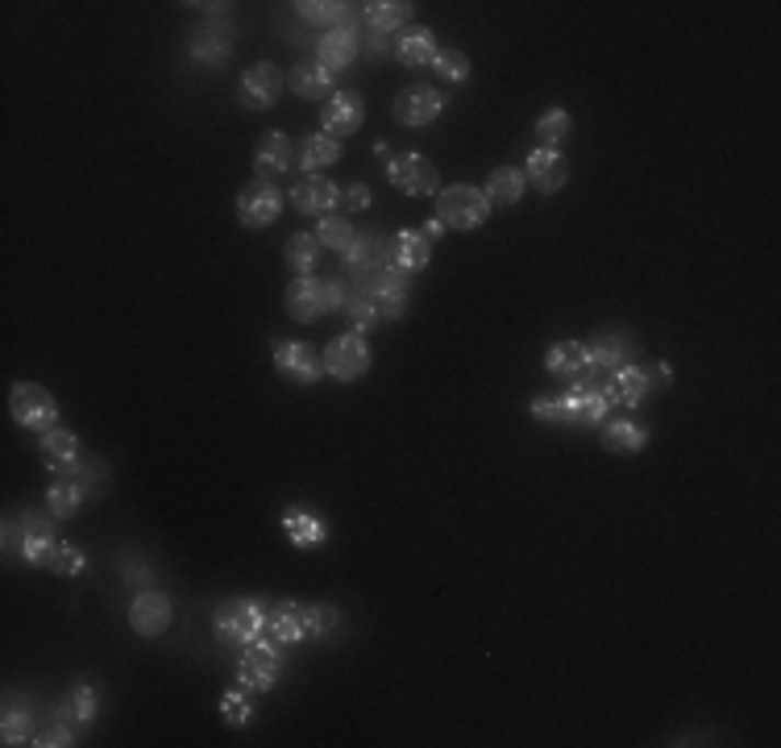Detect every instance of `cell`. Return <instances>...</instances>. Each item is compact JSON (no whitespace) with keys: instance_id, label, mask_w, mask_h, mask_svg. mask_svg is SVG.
Segmentation results:
<instances>
[{"instance_id":"cell-1","label":"cell","mask_w":781,"mask_h":748,"mask_svg":"<svg viewBox=\"0 0 781 748\" xmlns=\"http://www.w3.org/2000/svg\"><path fill=\"white\" fill-rule=\"evenodd\" d=\"M267 603L262 599H250V594H237V599H225L220 608L213 611V636L229 649H246L250 641L267 636Z\"/></svg>"},{"instance_id":"cell-2","label":"cell","mask_w":781,"mask_h":748,"mask_svg":"<svg viewBox=\"0 0 781 748\" xmlns=\"http://www.w3.org/2000/svg\"><path fill=\"white\" fill-rule=\"evenodd\" d=\"M487 217H490V200L483 196V188L453 183V188H441V192H437V220H441L445 229L469 234V229L487 225Z\"/></svg>"},{"instance_id":"cell-3","label":"cell","mask_w":781,"mask_h":748,"mask_svg":"<svg viewBox=\"0 0 781 748\" xmlns=\"http://www.w3.org/2000/svg\"><path fill=\"white\" fill-rule=\"evenodd\" d=\"M283 645H274L267 636H258L250 641L241 657H237V687L250 690V694H267V690L279 687V678H283Z\"/></svg>"},{"instance_id":"cell-4","label":"cell","mask_w":781,"mask_h":748,"mask_svg":"<svg viewBox=\"0 0 781 748\" xmlns=\"http://www.w3.org/2000/svg\"><path fill=\"white\" fill-rule=\"evenodd\" d=\"M9 412L18 420V429L25 433H50V429H59V404H55V395L46 392L42 383H13V392H9Z\"/></svg>"},{"instance_id":"cell-5","label":"cell","mask_w":781,"mask_h":748,"mask_svg":"<svg viewBox=\"0 0 781 748\" xmlns=\"http://www.w3.org/2000/svg\"><path fill=\"white\" fill-rule=\"evenodd\" d=\"M607 412H611V399H607L603 383L595 378H569V387L562 392V424H574V429H595L603 424Z\"/></svg>"},{"instance_id":"cell-6","label":"cell","mask_w":781,"mask_h":748,"mask_svg":"<svg viewBox=\"0 0 781 748\" xmlns=\"http://www.w3.org/2000/svg\"><path fill=\"white\" fill-rule=\"evenodd\" d=\"M283 88H287V71L279 63H250L237 79V104L250 113H267L279 104Z\"/></svg>"},{"instance_id":"cell-7","label":"cell","mask_w":781,"mask_h":748,"mask_svg":"<svg viewBox=\"0 0 781 748\" xmlns=\"http://www.w3.org/2000/svg\"><path fill=\"white\" fill-rule=\"evenodd\" d=\"M283 204H287V196L279 192L274 179H250L237 192V220L246 229H271L274 220L283 217Z\"/></svg>"},{"instance_id":"cell-8","label":"cell","mask_w":781,"mask_h":748,"mask_svg":"<svg viewBox=\"0 0 781 748\" xmlns=\"http://www.w3.org/2000/svg\"><path fill=\"white\" fill-rule=\"evenodd\" d=\"M371 345H366V333H341L329 341V350H325V358H320V366H325V374L329 378H337V383H358L362 374L371 371Z\"/></svg>"},{"instance_id":"cell-9","label":"cell","mask_w":781,"mask_h":748,"mask_svg":"<svg viewBox=\"0 0 781 748\" xmlns=\"http://www.w3.org/2000/svg\"><path fill=\"white\" fill-rule=\"evenodd\" d=\"M4 536H9V541H18V553L25 557V566H50L55 549L63 545L59 536H55V524H50L46 515H34V512L21 515L18 532H13V524H9Z\"/></svg>"},{"instance_id":"cell-10","label":"cell","mask_w":781,"mask_h":748,"mask_svg":"<svg viewBox=\"0 0 781 748\" xmlns=\"http://www.w3.org/2000/svg\"><path fill=\"white\" fill-rule=\"evenodd\" d=\"M387 179L395 192L404 196H437L441 192V175L425 155H390Z\"/></svg>"},{"instance_id":"cell-11","label":"cell","mask_w":781,"mask_h":748,"mask_svg":"<svg viewBox=\"0 0 781 748\" xmlns=\"http://www.w3.org/2000/svg\"><path fill=\"white\" fill-rule=\"evenodd\" d=\"M445 113V97L429 88V83H408V88H399V97L390 104V117L399 121V125H408V129H425L432 121Z\"/></svg>"},{"instance_id":"cell-12","label":"cell","mask_w":781,"mask_h":748,"mask_svg":"<svg viewBox=\"0 0 781 748\" xmlns=\"http://www.w3.org/2000/svg\"><path fill=\"white\" fill-rule=\"evenodd\" d=\"M636 354H641V341L632 333H624V329H599V333L590 337V345H586V366L611 374L620 371V366H627V362H636Z\"/></svg>"},{"instance_id":"cell-13","label":"cell","mask_w":781,"mask_h":748,"mask_svg":"<svg viewBox=\"0 0 781 748\" xmlns=\"http://www.w3.org/2000/svg\"><path fill=\"white\" fill-rule=\"evenodd\" d=\"M362 121H366V100L358 97V92H332L325 100V109H320V134H329V138H350L362 129Z\"/></svg>"},{"instance_id":"cell-14","label":"cell","mask_w":781,"mask_h":748,"mask_svg":"<svg viewBox=\"0 0 781 748\" xmlns=\"http://www.w3.org/2000/svg\"><path fill=\"white\" fill-rule=\"evenodd\" d=\"M274 371L283 374L295 387H313L316 378L325 374L320 354L304 341H274Z\"/></svg>"},{"instance_id":"cell-15","label":"cell","mask_w":781,"mask_h":748,"mask_svg":"<svg viewBox=\"0 0 781 748\" xmlns=\"http://www.w3.org/2000/svg\"><path fill=\"white\" fill-rule=\"evenodd\" d=\"M171 620H176V608H171V599H167L162 591L134 594V603H129V628H134L137 636L158 641V636H167Z\"/></svg>"},{"instance_id":"cell-16","label":"cell","mask_w":781,"mask_h":748,"mask_svg":"<svg viewBox=\"0 0 781 748\" xmlns=\"http://www.w3.org/2000/svg\"><path fill=\"white\" fill-rule=\"evenodd\" d=\"M362 296L371 299L383 316L399 320V316L408 313V275H404L399 267H383V271H374L371 275V283H366Z\"/></svg>"},{"instance_id":"cell-17","label":"cell","mask_w":781,"mask_h":748,"mask_svg":"<svg viewBox=\"0 0 781 748\" xmlns=\"http://www.w3.org/2000/svg\"><path fill=\"white\" fill-rule=\"evenodd\" d=\"M292 208L304 217H329L332 208H341V188L329 175H304L292 188Z\"/></svg>"},{"instance_id":"cell-18","label":"cell","mask_w":781,"mask_h":748,"mask_svg":"<svg viewBox=\"0 0 781 748\" xmlns=\"http://www.w3.org/2000/svg\"><path fill=\"white\" fill-rule=\"evenodd\" d=\"M524 179L532 192H541V196H553V192H562L569 179V162L562 150H545V146H536L524 162Z\"/></svg>"},{"instance_id":"cell-19","label":"cell","mask_w":781,"mask_h":748,"mask_svg":"<svg viewBox=\"0 0 781 748\" xmlns=\"http://www.w3.org/2000/svg\"><path fill=\"white\" fill-rule=\"evenodd\" d=\"M292 162H299L295 155L292 138L283 134V129H267L254 146V171L258 179H274V175H287L292 171Z\"/></svg>"},{"instance_id":"cell-20","label":"cell","mask_w":781,"mask_h":748,"mask_svg":"<svg viewBox=\"0 0 781 748\" xmlns=\"http://www.w3.org/2000/svg\"><path fill=\"white\" fill-rule=\"evenodd\" d=\"M358 50H362L358 30L346 21V25H337V30H325V34H320V42H316V63L337 76V71H346V67L358 59Z\"/></svg>"},{"instance_id":"cell-21","label":"cell","mask_w":781,"mask_h":748,"mask_svg":"<svg viewBox=\"0 0 781 748\" xmlns=\"http://www.w3.org/2000/svg\"><path fill=\"white\" fill-rule=\"evenodd\" d=\"M267 636L274 645L292 649V645H304L308 641V603H274L271 615H267Z\"/></svg>"},{"instance_id":"cell-22","label":"cell","mask_w":781,"mask_h":748,"mask_svg":"<svg viewBox=\"0 0 781 748\" xmlns=\"http://www.w3.org/2000/svg\"><path fill=\"white\" fill-rule=\"evenodd\" d=\"M38 457L59 474V478H76L79 474V437L71 429H50L38 437Z\"/></svg>"},{"instance_id":"cell-23","label":"cell","mask_w":781,"mask_h":748,"mask_svg":"<svg viewBox=\"0 0 781 748\" xmlns=\"http://www.w3.org/2000/svg\"><path fill=\"white\" fill-rule=\"evenodd\" d=\"M283 304H287V316L299 320V325H316L325 316V283L313 275H299L287 283L283 292Z\"/></svg>"},{"instance_id":"cell-24","label":"cell","mask_w":781,"mask_h":748,"mask_svg":"<svg viewBox=\"0 0 781 748\" xmlns=\"http://www.w3.org/2000/svg\"><path fill=\"white\" fill-rule=\"evenodd\" d=\"M648 387H653V383H648L645 366H636V362H627V366H620V371H611L603 383L611 408H624V412L641 408V399L648 395Z\"/></svg>"},{"instance_id":"cell-25","label":"cell","mask_w":781,"mask_h":748,"mask_svg":"<svg viewBox=\"0 0 781 748\" xmlns=\"http://www.w3.org/2000/svg\"><path fill=\"white\" fill-rule=\"evenodd\" d=\"M390 262L404 271V275H416V271H429L432 262V241L420 229H399L390 237Z\"/></svg>"},{"instance_id":"cell-26","label":"cell","mask_w":781,"mask_h":748,"mask_svg":"<svg viewBox=\"0 0 781 748\" xmlns=\"http://www.w3.org/2000/svg\"><path fill=\"white\" fill-rule=\"evenodd\" d=\"M332 83H337V76H332V71H325V67H320L316 59L295 63L292 71H287V88H292L299 100H329L332 92H337Z\"/></svg>"},{"instance_id":"cell-27","label":"cell","mask_w":781,"mask_h":748,"mask_svg":"<svg viewBox=\"0 0 781 748\" xmlns=\"http://www.w3.org/2000/svg\"><path fill=\"white\" fill-rule=\"evenodd\" d=\"M545 371L557 374V378H582L590 366H586V345L578 337H562V341H553L545 354Z\"/></svg>"},{"instance_id":"cell-28","label":"cell","mask_w":781,"mask_h":748,"mask_svg":"<svg viewBox=\"0 0 781 748\" xmlns=\"http://www.w3.org/2000/svg\"><path fill=\"white\" fill-rule=\"evenodd\" d=\"M441 55L437 46V34L429 25H416V30H404V38L395 42V59L404 67H432V59Z\"/></svg>"},{"instance_id":"cell-29","label":"cell","mask_w":781,"mask_h":748,"mask_svg":"<svg viewBox=\"0 0 781 748\" xmlns=\"http://www.w3.org/2000/svg\"><path fill=\"white\" fill-rule=\"evenodd\" d=\"M524 188H528V179L520 167H499V171H490L483 196L490 200V208H511V204L524 200Z\"/></svg>"},{"instance_id":"cell-30","label":"cell","mask_w":781,"mask_h":748,"mask_svg":"<svg viewBox=\"0 0 781 748\" xmlns=\"http://www.w3.org/2000/svg\"><path fill=\"white\" fill-rule=\"evenodd\" d=\"M97 711H100V690L88 687V682H76V687L59 699L55 715L67 719V724H92V719H97Z\"/></svg>"},{"instance_id":"cell-31","label":"cell","mask_w":781,"mask_h":748,"mask_svg":"<svg viewBox=\"0 0 781 748\" xmlns=\"http://www.w3.org/2000/svg\"><path fill=\"white\" fill-rule=\"evenodd\" d=\"M648 445V429L641 420H607L603 424V450L607 453H641Z\"/></svg>"},{"instance_id":"cell-32","label":"cell","mask_w":781,"mask_h":748,"mask_svg":"<svg viewBox=\"0 0 781 748\" xmlns=\"http://www.w3.org/2000/svg\"><path fill=\"white\" fill-rule=\"evenodd\" d=\"M341 141L329 138V134H313V138H304V146H299V171L304 175H320L325 167H332V162H341Z\"/></svg>"},{"instance_id":"cell-33","label":"cell","mask_w":781,"mask_h":748,"mask_svg":"<svg viewBox=\"0 0 781 748\" xmlns=\"http://www.w3.org/2000/svg\"><path fill=\"white\" fill-rule=\"evenodd\" d=\"M366 9V21H371L374 34H395L411 21V4L408 0H371L362 4Z\"/></svg>"},{"instance_id":"cell-34","label":"cell","mask_w":781,"mask_h":748,"mask_svg":"<svg viewBox=\"0 0 781 748\" xmlns=\"http://www.w3.org/2000/svg\"><path fill=\"white\" fill-rule=\"evenodd\" d=\"M83 483H76V478H55L50 487H46V508H50V515H59V520H76L79 508H83Z\"/></svg>"},{"instance_id":"cell-35","label":"cell","mask_w":781,"mask_h":748,"mask_svg":"<svg viewBox=\"0 0 781 748\" xmlns=\"http://www.w3.org/2000/svg\"><path fill=\"white\" fill-rule=\"evenodd\" d=\"M188 55H192V63H200V67H225L229 55H234V46L225 42V34H216V30H200V34H192V42H188Z\"/></svg>"},{"instance_id":"cell-36","label":"cell","mask_w":781,"mask_h":748,"mask_svg":"<svg viewBox=\"0 0 781 748\" xmlns=\"http://www.w3.org/2000/svg\"><path fill=\"white\" fill-rule=\"evenodd\" d=\"M283 532L292 536L295 549H316V545H325L329 541V529L308 512H287L283 515Z\"/></svg>"},{"instance_id":"cell-37","label":"cell","mask_w":781,"mask_h":748,"mask_svg":"<svg viewBox=\"0 0 781 748\" xmlns=\"http://www.w3.org/2000/svg\"><path fill=\"white\" fill-rule=\"evenodd\" d=\"M283 262L292 267V275H313L316 262H320V241L316 234H292L283 246Z\"/></svg>"},{"instance_id":"cell-38","label":"cell","mask_w":781,"mask_h":748,"mask_svg":"<svg viewBox=\"0 0 781 748\" xmlns=\"http://www.w3.org/2000/svg\"><path fill=\"white\" fill-rule=\"evenodd\" d=\"M316 241H320V250H332V254H350L353 241H358V234H353V225L346 217L329 213V217L316 220Z\"/></svg>"},{"instance_id":"cell-39","label":"cell","mask_w":781,"mask_h":748,"mask_svg":"<svg viewBox=\"0 0 781 748\" xmlns=\"http://www.w3.org/2000/svg\"><path fill=\"white\" fill-rule=\"evenodd\" d=\"M0 745H34V715H30V707H13V703L4 707V715H0Z\"/></svg>"},{"instance_id":"cell-40","label":"cell","mask_w":781,"mask_h":748,"mask_svg":"<svg viewBox=\"0 0 781 748\" xmlns=\"http://www.w3.org/2000/svg\"><path fill=\"white\" fill-rule=\"evenodd\" d=\"M295 13L304 21H313V25L337 30V25H346V18H350V4H341V0H299Z\"/></svg>"},{"instance_id":"cell-41","label":"cell","mask_w":781,"mask_h":748,"mask_svg":"<svg viewBox=\"0 0 781 748\" xmlns=\"http://www.w3.org/2000/svg\"><path fill=\"white\" fill-rule=\"evenodd\" d=\"M569 129H574L569 109H548V113H541V121H536V141H541L545 150H557V146L569 138Z\"/></svg>"},{"instance_id":"cell-42","label":"cell","mask_w":781,"mask_h":748,"mask_svg":"<svg viewBox=\"0 0 781 748\" xmlns=\"http://www.w3.org/2000/svg\"><path fill=\"white\" fill-rule=\"evenodd\" d=\"M220 719L229 724V728H246L250 719H254V703H250V690H225L220 694Z\"/></svg>"},{"instance_id":"cell-43","label":"cell","mask_w":781,"mask_h":748,"mask_svg":"<svg viewBox=\"0 0 781 748\" xmlns=\"http://www.w3.org/2000/svg\"><path fill=\"white\" fill-rule=\"evenodd\" d=\"M432 71L445 79V83H466L469 79V55L466 50H457V46H450V50H441V55L432 59Z\"/></svg>"},{"instance_id":"cell-44","label":"cell","mask_w":781,"mask_h":748,"mask_svg":"<svg viewBox=\"0 0 781 748\" xmlns=\"http://www.w3.org/2000/svg\"><path fill=\"white\" fill-rule=\"evenodd\" d=\"M83 566H88V553L79 549V545H71V541H63L59 549H55V557H50V566H46V570L63 574V578H76V574H83Z\"/></svg>"},{"instance_id":"cell-45","label":"cell","mask_w":781,"mask_h":748,"mask_svg":"<svg viewBox=\"0 0 781 748\" xmlns=\"http://www.w3.org/2000/svg\"><path fill=\"white\" fill-rule=\"evenodd\" d=\"M337 624H341V611L332 608V603H308V641L329 636Z\"/></svg>"},{"instance_id":"cell-46","label":"cell","mask_w":781,"mask_h":748,"mask_svg":"<svg viewBox=\"0 0 781 748\" xmlns=\"http://www.w3.org/2000/svg\"><path fill=\"white\" fill-rule=\"evenodd\" d=\"M346 316H350V325H353V333H366V329H374L378 325V308H374L371 299L366 296H353L350 304H346Z\"/></svg>"},{"instance_id":"cell-47","label":"cell","mask_w":781,"mask_h":748,"mask_svg":"<svg viewBox=\"0 0 781 748\" xmlns=\"http://www.w3.org/2000/svg\"><path fill=\"white\" fill-rule=\"evenodd\" d=\"M528 416L541 420V424H562V392L536 395V399L528 404Z\"/></svg>"},{"instance_id":"cell-48","label":"cell","mask_w":781,"mask_h":748,"mask_svg":"<svg viewBox=\"0 0 781 748\" xmlns=\"http://www.w3.org/2000/svg\"><path fill=\"white\" fill-rule=\"evenodd\" d=\"M371 188L366 183H350V188H341V208H350V213H366L371 208Z\"/></svg>"},{"instance_id":"cell-49","label":"cell","mask_w":781,"mask_h":748,"mask_svg":"<svg viewBox=\"0 0 781 748\" xmlns=\"http://www.w3.org/2000/svg\"><path fill=\"white\" fill-rule=\"evenodd\" d=\"M71 745H76V736H71L67 724H55V728H46L34 736V748H71Z\"/></svg>"},{"instance_id":"cell-50","label":"cell","mask_w":781,"mask_h":748,"mask_svg":"<svg viewBox=\"0 0 781 748\" xmlns=\"http://www.w3.org/2000/svg\"><path fill=\"white\" fill-rule=\"evenodd\" d=\"M346 304H350V296H346V283H341V279H329V283H325V316L346 313Z\"/></svg>"},{"instance_id":"cell-51","label":"cell","mask_w":781,"mask_h":748,"mask_svg":"<svg viewBox=\"0 0 781 748\" xmlns=\"http://www.w3.org/2000/svg\"><path fill=\"white\" fill-rule=\"evenodd\" d=\"M648 383H661V387H669L674 383V371H669V362H657V366H645Z\"/></svg>"},{"instance_id":"cell-52","label":"cell","mask_w":781,"mask_h":748,"mask_svg":"<svg viewBox=\"0 0 781 748\" xmlns=\"http://www.w3.org/2000/svg\"><path fill=\"white\" fill-rule=\"evenodd\" d=\"M420 234L429 237L432 246H437V241H441V237H445V225H441V220L432 217V220H425V225H420Z\"/></svg>"}]
</instances>
